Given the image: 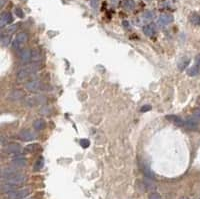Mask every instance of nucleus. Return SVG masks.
<instances>
[{
  "label": "nucleus",
  "mask_w": 200,
  "mask_h": 199,
  "mask_svg": "<svg viewBox=\"0 0 200 199\" xmlns=\"http://www.w3.org/2000/svg\"><path fill=\"white\" fill-rule=\"evenodd\" d=\"M4 3H5V0H1V7L4 6Z\"/></svg>",
  "instance_id": "nucleus-36"
},
{
  "label": "nucleus",
  "mask_w": 200,
  "mask_h": 199,
  "mask_svg": "<svg viewBox=\"0 0 200 199\" xmlns=\"http://www.w3.org/2000/svg\"><path fill=\"white\" fill-rule=\"evenodd\" d=\"M154 17H155L154 12L146 11L140 16V20H141V23H148V22H151V21L154 19Z\"/></svg>",
  "instance_id": "nucleus-15"
},
{
  "label": "nucleus",
  "mask_w": 200,
  "mask_h": 199,
  "mask_svg": "<svg viewBox=\"0 0 200 199\" xmlns=\"http://www.w3.org/2000/svg\"><path fill=\"white\" fill-rule=\"evenodd\" d=\"M173 21V16L169 13H163L159 16V18L157 19V24L159 26H167L170 23H172Z\"/></svg>",
  "instance_id": "nucleus-7"
},
{
  "label": "nucleus",
  "mask_w": 200,
  "mask_h": 199,
  "mask_svg": "<svg viewBox=\"0 0 200 199\" xmlns=\"http://www.w3.org/2000/svg\"><path fill=\"white\" fill-rule=\"evenodd\" d=\"M16 25H12V26H10V27H8V29L6 30V33L8 32V34H11V33H13L15 30H16Z\"/></svg>",
  "instance_id": "nucleus-31"
},
{
  "label": "nucleus",
  "mask_w": 200,
  "mask_h": 199,
  "mask_svg": "<svg viewBox=\"0 0 200 199\" xmlns=\"http://www.w3.org/2000/svg\"><path fill=\"white\" fill-rule=\"evenodd\" d=\"M43 165H44V159L40 157L35 163V170H40V169L43 167Z\"/></svg>",
  "instance_id": "nucleus-26"
},
{
  "label": "nucleus",
  "mask_w": 200,
  "mask_h": 199,
  "mask_svg": "<svg viewBox=\"0 0 200 199\" xmlns=\"http://www.w3.org/2000/svg\"><path fill=\"white\" fill-rule=\"evenodd\" d=\"M25 88L30 92H37L43 88V84L39 80H32V81H29L26 83Z\"/></svg>",
  "instance_id": "nucleus-5"
},
{
  "label": "nucleus",
  "mask_w": 200,
  "mask_h": 199,
  "mask_svg": "<svg viewBox=\"0 0 200 199\" xmlns=\"http://www.w3.org/2000/svg\"><path fill=\"white\" fill-rule=\"evenodd\" d=\"M31 193L30 188H22L7 193V199H25Z\"/></svg>",
  "instance_id": "nucleus-3"
},
{
  "label": "nucleus",
  "mask_w": 200,
  "mask_h": 199,
  "mask_svg": "<svg viewBox=\"0 0 200 199\" xmlns=\"http://www.w3.org/2000/svg\"><path fill=\"white\" fill-rule=\"evenodd\" d=\"M31 51L30 49H22L21 51H19V60L21 63L23 64H26V63L31 62Z\"/></svg>",
  "instance_id": "nucleus-8"
},
{
  "label": "nucleus",
  "mask_w": 200,
  "mask_h": 199,
  "mask_svg": "<svg viewBox=\"0 0 200 199\" xmlns=\"http://www.w3.org/2000/svg\"><path fill=\"white\" fill-rule=\"evenodd\" d=\"M27 180V176L25 174H22V173H16L15 175H13L10 178H8L5 180L6 183H9V184H13V185H16V186H19L21 184H23L24 182H26Z\"/></svg>",
  "instance_id": "nucleus-4"
},
{
  "label": "nucleus",
  "mask_w": 200,
  "mask_h": 199,
  "mask_svg": "<svg viewBox=\"0 0 200 199\" xmlns=\"http://www.w3.org/2000/svg\"><path fill=\"white\" fill-rule=\"evenodd\" d=\"M199 71H200V66L195 64L193 66H191L190 68L187 69V74L189 76H196L199 73Z\"/></svg>",
  "instance_id": "nucleus-20"
},
{
  "label": "nucleus",
  "mask_w": 200,
  "mask_h": 199,
  "mask_svg": "<svg viewBox=\"0 0 200 199\" xmlns=\"http://www.w3.org/2000/svg\"><path fill=\"white\" fill-rule=\"evenodd\" d=\"M12 165L15 167H24V166H26L27 165V159L26 158H24L22 155H16L15 157L12 159V161H11Z\"/></svg>",
  "instance_id": "nucleus-10"
},
{
  "label": "nucleus",
  "mask_w": 200,
  "mask_h": 199,
  "mask_svg": "<svg viewBox=\"0 0 200 199\" xmlns=\"http://www.w3.org/2000/svg\"><path fill=\"white\" fill-rule=\"evenodd\" d=\"M180 199H188V198H187V197H181Z\"/></svg>",
  "instance_id": "nucleus-37"
},
{
  "label": "nucleus",
  "mask_w": 200,
  "mask_h": 199,
  "mask_svg": "<svg viewBox=\"0 0 200 199\" xmlns=\"http://www.w3.org/2000/svg\"><path fill=\"white\" fill-rule=\"evenodd\" d=\"M193 117L200 121V109H196L193 113Z\"/></svg>",
  "instance_id": "nucleus-32"
},
{
  "label": "nucleus",
  "mask_w": 200,
  "mask_h": 199,
  "mask_svg": "<svg viewBox=\"0 0 200 199\" xmlns=\"http://www.w3.org/2000/svg\"><path fill=\"white\" fill-rule=\"evenodd\" d=\"M149 199H162L160 196V194L156 193V192H153L149 195Z\"/></svg>",
  "instance_id": "nucleus-30"
},
{
  "label": "nucleus",
  "mask_w": 200,
  "mask_h": 199,
  "mask_svg": "<svg viewBox=\"0 0 200 199\" xmlns=\"http://www.w3.org/2000/svg\"><path fill=\"white\" fill-rule=\"evenodd\" d=\"M24 96V92L20 89H15L9 92V94L7 95V98L11 100H19Z\"/></svg>",
  "instance_id": "nucleus-14"
},
{
  "label": "nucleus",
  "mask_w": 200,
  "mask_h": 199,
  "mask_svg": "<svg viewBox=\"0 0 200 199\" xmlns=\"http://www.w3.org/2000/svg\"><path fill=\"white\" fill-rule=\"evenodd\" d=\"M40 148V145L38 143H31L26 146V151L27 152H35Z\"/></svg>",
  "instance_id": "nucleus-24"
},
{
  "label": "nucleus",
  "mask_w": 200,
  "mask_h": 199,
  "mask_svg": "<svg viewBox=\"0 0 200 199\" xmlns=\"http://www.w3.org/2000/svg\"><path fill=\"white\" fill-rule=\"evenodd\" d=\"M28 41V34L25 32H20L16 35L15 40L12 43V47L16 51H21L23 49V45Z\"/></svg>",
  "instance_id": "nucleus-2"
},
{
  "label": "nucleus",
  "mask_w": 200,
  "mask_h": 199,
  "mask_svg": "<svg viewBox=\"0 0 200 199\" xmlns=\"http://www.w3.org/2000/svg\"><path fill=\"white\" fill-rule=\"evenodd\" d=\"M143 32H144V34H145L146 36L153 37V36L156 34V27H155V25L152 24V23L145 25V26L143 27Z\"/></svg>",
  "instance_id": "nucleus-13"
},
{
  "label": "nucleus",
  "mask_w": 200,
  "mask_h": 199,
  "mask_svg": "<svg viewBox=\"0 0 200 199\" xmlns=\"http://www.w3.org/2000/svg\"><path fill=\"white\" fill-rule=\"evenodd\" d=\"M123 5H124V7L127 10H132L135 7V1L134 0H125Z\"/></svg>",
  "instance_id": "nucleus-25"
},
{
  "label": "nucleus",
  "mask_w": 200,
  "mask_h": 199,
  "mask_svg": "<svg viewBox=\"0 0 200 199\" xmlns=\"http://www.w3.org/2000/svg\"><path fill=\"white\" fill-rule=\"evenodd\" d=\"M79 143L83 148H87L89 145H90V142H89L88 139H81V140L79 141Z\"/></svg>",
  "instance_id": "nucleus-28"
},
{
  "label": "nucleus",
  "mask_w": 200,
  "mask_h": 199,
  "mask_svg": "<svg viewBox=\"0 0 200 199\" xmlns=\"http://www.w3.org/2000/svg\"><path fill=\"white\" fill-rule=\"evenodd\" d=\"M17 187L18 186H16V185H13V184H9V183H3L1 185V191L3 193H9L11 191H14V190L17 189Z\"/></svg>",
  "instance_id": "nucleus-18"
},
{
  "label": "nucleus",
  "mask_w": 200,
  "mask_h": 199,
  "mask_svg": "<svg viewBox=\"0 0 200 199\" xmlns=\"http://www.w3.org/2000/svg\"><path fill=\"white\" fill-rule=\"evenodd\" d=\"M21 151H22V147H21V145H19L18 143H9V144H7L5 147V152L9 154L17 155V154H19Z\"/></svg>",
  "instance_id": "nucleus-9"
},
{
  "label": "nucleus",
  "mask_w": 200,
  "mask_h": 199,
  "mask_svg": "<svg viewBox=\"0 0 200 199\" xmlns=\"http://www.w3.org/2000/svg\"><path fill=\"white\" fill-rule=\"evenodd\" d=\"M189 61H190V59L188 57H183V58H181L179 62H178V68H179L180 70H183L185 69L187 65L189 64Z\"/></svg>",
  "instance_id": "nucleus-21"
},
{
  "label": "nucleus",
  "mask_w": 200,
  "mask_h": 199,
  "mask_svg": "<svg viewBox=\"0 0 200 199\" xmlns=\"http://www.w3.org/2000/svg\"><path fill=\"white\" fill-rule=\"evenodd\" d=\"M14 12H15L16 16H18L19 18H23L24 13H23V11L20 9V8H15V9H14Z\"/></svg>",
  "instance_id": "nucleus-29"
},
{
  "label": "nucleus",
  "mask_w": 200,
  "mask_h": 199,
  "mask_svg": "<svg viewBox=\"0 0 200 199\" xmlns=\"http://www.w3.org/2000/svg\"><path fill=\"white\" fill-rule=\"evenodd\" d=\"M42 60V55L39 49H32L31 51V61L32 63H39Z\"/></svg>",
  "instance_id": "nucleus-16"
},
{
  "label": "nucleus",
  "mask_w": 200,
  "mask_h": 199,
  "mask_svg": "<svg viewBox=\"0 0 200 199\" xmlns=\"http://www.w3.org/2000/svg\"><path fill=\"white\" fill-rule=\"evenodd\" d=\"M166 119L169 120L170 122H172L173 124H175L177 126H183L184 125V122L183 119L179 116H176V115H168L166 116Z\"/></svg>",
  "instance_id": "nucleus-17"
},
{
  "label": "nucleus",
  "mask_w": 200,
  "mask_h": 199,
  "mask_svg": "<svg viewBox=\"0 0 200 199\" xmlns=\"http://www.w3.org/2000/svg\"><path fill=\"white\" fill-rule=\"evenodd\" d=\"M190 22L194 25H200V15L197 13H192L190 15Z\"/></svg>",
  "instance_id": "nucleus-23"
},
{
  "label": "nucleus",
  "mask_w": 200,
  "mask_h": 199,
  "mask_svg": "<svg viewBox=\"0 0 200 199\" xmlns=\"http://www.w3.org/2000/svg\"><path fill=\"white\" fill-rule=\"evenodd\" d=\"M38 70H40L39 63H32V64H28L26 66H24L17 72V76H16L17 80L18 81H24L29 76L34 74Z\"/></svg>",
  "instance_id": "nucleus-1"
},
{
  "label": "nucleus",
  "mask_w": 200,
  "mask_h": 199,
  "mask_svg": "<svg viewBox=\"0 0 200 199\" xmlns=\"http://www.w3.org/2000/svg\"><path fill=\"white\" fill-rule=\"evenodd\" d=\"M150 109H151L150 105H143L141 107V112H147V111H149Z\"/></svg>",
  "instance_id": "nucleus-33"
},
{
  "label": "nucleus",
  "mask_w": 200,
  "mask_h": 199,
  "mask_svg": "<svg viewBox=\"0 0 200 199\" xmlns=\"http://www.w3.org/2000/svg\"><path fill=\"white\" fill-rule=\"evenodd\" d=\"M143 185L145 186V188L147 190H154L156 188V185L154 184V182L151 181L150 179H144Z\"/></svg>",
  "instance_id": "nucleus-22"
},
{
  "label": "nucleus",
  "mask_w": 200,
  "mask_h": 199,
  "mask_svg": "<svg viewBox=\"0 0 200 199\" xmlns=\"http://www.w3.org/2000/svg\"><path fill=\"white\" fill-rule=\"evenodd\" d=\"M123 25H124V27H125V28H127V29H129V28H130V24H129L128 21H126V20L123 21Z\"/></svg>",
  "instance_id": "nucleus-35"
},
{
  "label": "nucleus",
  "mask_w": 200,
  "mask_h": 199,
  "mask_svg": "<svg viewBox=\"0 0 200 199\" xmlns=\"http://www.w3.org/2000/svg\"><path fill=\"white\" fill-rule=\"evenodd\" d=\"M46 127V123L43 119H37L33 122V128L37 130V131H41L43 130Z\"/></svg>",
  "instance_id": "nucleus-19"
},
{
  "label": "nucleus",
  "mask_w": 200,
  "mask_h": 199,
  "mask_svg": "<svg viewBox=\"0 0 200 199\" xmlns=\"http://www.w3.org/2000/svg\"><path fill=\"white\" fill-rule=\"evenodd\" d=\"M184 126L186 127V128L190 129V130H195V129H197L198 126H199L198 120L196 119V118H194V117H189V118H187V119L185 120Z\"/></svg>",
  "instance_id": "nucleus-12"
},
{
  "label": "nucleus",
  "mask_w": 200,
  "mask_h": 199,
  "mask_svg": "<svg viewBox=\"0 0 200 199\" xmlns=\"http://www.w3.org/2000/svg\"><path fill=\"white\" fill-rule=\"evenodd\" d=\"M9 41H10L9 34H6V35L2 34V37H1V43H2L3 46H6V45L9 44Z\"/></svg>",
  "instance_id": "nucleus-27"
},
{
  "label": "nucleus",
  "mask_w": 200,
  "mask_h": 199,
  "mask_svg": "<svg viewBox=\"0 0 200 199\" xmlns=\"http://www.w3.org/2000/svg\"><path fill=\"white\" fill-rule=\"evenodd\" d=\"M12 21H13V18H12L11 13H9V12H4L0 16V27L3 28L6 25L10 24Z\"/></svg>",
  "instance_id": "nucleus-11"
},
{
  "label": "nucleus",
  "mask_w": 200,
  "mask_h": 199,
  "mask_svg": "<svg viewBox=\"0 0 200 199\" xmlns=\"http://www.w3.org/2000/svg\"><path fill=\"white\" fill-rule=\"evenodd\" d=\"M195 64H197L200 66V54H198L196 57H195Z\"/></svg>",
  "instance_id": "nucleus-34"
},
{
  "label": "nucleus",
  "mask_w": 200,
  "mask_h": 199,
  "mask_svg": "<svg viewBox=\"0 0 200 199\" xmlns=\"http://www.w3.org/2000/svg\"><path fill=\"white\" fill-rule=\"evenodd\" d=\"M36 137H37L36 133H34L33 131L29 129L22 130L19 133V138L23 141H33L34 139H36Z\"/></svg>",
  "instance_id": "nucleus-6"
}]
</instances>
